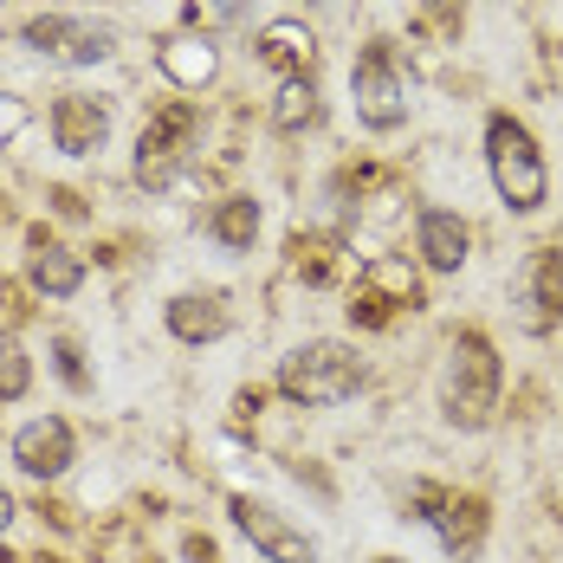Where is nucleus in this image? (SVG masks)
<instances>
[{"label":"nucleus","mask_w":563,"mask_h":563,"mask_svg":"<svg viewBox=\"0 0 563 563\" xmlns=\"http://www.w3.org/2000/svg\"><path fill=\"white\" fill-rule=\"evenodd\" d=\"M434 408L453 434H486L506 408V356L493 331L479 324H460L448 338V356H441V376H434Z\"/></svg>","instance_id":"1"},{"label":"nucleus","mask_w":563,"mask_h":563,"mask_svg":"<svg viewBox=\"0 0 563 563\" xmlns=\"http://www.w3.org/2000/svg\"><path fill=\"white\" fill-rule=\"evenodd\" d=\"M479 156H486V181L499 195V208L531 221L551 208V163H544V143L538 130L518 111H486L479 123Z\"/></svg>","instance_id":"2"},{"label":"nucleus","mask_w":563,"mask_h":563,"mask_svg":"<svg viewBox=\"0 0 563 563\" xmlns=\"http://www.w3.org/2000/svg\"><path fill=\"white\" fill-rule=\"evenodd\" d=\"M363 383H369V363L350 338H305L273 369V395L291 408H343L350 395H363Z\"/></svg>","instance_id":"3"},{"label":"nucleus","mask_w":563,"mask_h":563,"mask_svg":"<svg viewBox=\"0 0 563 563\" xmlns=\"http://www.w3.org/2000/svg\"><path fill=\"white\" fill-rule=\"evenodd\" d=\"M195 163H201V104H195V98L156 104V111L143 117V130H136L130 181H136L150 201H163V195H175V188L188 181Z\"/></svg>","instance_id":"4"},{"label":"nucleus","mask_w":563,"mask_h":563,"mask_svg":"<svg viewBox=\"0 0 563 563\" xmlns=\"http://www.w3.org/2000/svg\"><path fill=\"white\" fill-rule=\"evenodd\" d=\"M350 111L369 136H395L415 117V78L401 65V46L389 33H369L350 58Z\"/></svg>","instance_id":"5"},{"label":"nucleus","mask_w":563,"mask_h":563,"mask_svg":"<svg viewBox=\"0 0 563 563\" xmlns=\"http://www.w3.org/2000/svg\"><path fill=\"white\" fill-rule=\"evenodd\" d=\"M401 518L428 525L448 563H473L493 538V499L473 486H441V479H408L401 493Z\"/></svg>","instance_id":"6"},{"label":"nucleus","mask_w":563,"mask_h":563,"mask_svg":"<svg viewBox=\"0 0 563 563\" xmlns=\"http://www.w3.org/2000/svg\"><path fill=\"white\" fill-rule=\"evenodd\" d=\"M428 305V291H421V266L408 260V253H369L363 266H356V279H350V324L356 331H389L395 318H415Z\"/></svg>","instance_id":"7"},{"label":"nucleus","mask_w":563,"mask_h":563,"mask_svg":"<svg viewBox=\"0 0 563 563\" xmlns=\"http://www.w3.org/2000/svg\"><path fill=\"white\" fill-rule=\"evenodd\" d=\"M13 40H20L26 53L65 65V71H91V65L117 58V26H104V20H85V13H33Z\"/></svg>","instance_id":"8"},{"label":"nucleus","mask_w":563,"mask_h":563,"mask_svg":"<svg viewBox=\"0 0 563 563\" xmlns=\"http://www.w3.org/2000/svg\"><path fill=\"white\" fill-rule=\"evenodd\" d=\"M511 324L525 338H558L563 331V246L558 240L525 253V266L511 279Z\"/></svg>","instance_id":"9"},{"label":"nucleus","mask_w":563,"mask_h":563,"mask_svg":"<svg viewBox=\"0 0 563 563\" xmlns=\"http://www.w3.org/2000/svg\"><path fill=\"white\" fill-rule=\"evenodd\" d=\"M227 518H233V531H240L266 563H318V538H311L291 511L273 506V499L233 493V499H227Z\"/></svg>","instance_id":"10"},{"label":"nucleus","mask_w":563,"mask_h":563,"mask_svg":"<svg viewBox=\"0 0 563 563\" xmlns=\"http://www.w3.org/2000/svg\"><path fill=\"white\" fill-rule=\"evenodd\" d=\"M111 130H117V104L104 91H58L46 104V136H53L58 156H71V163L98 156L111 143Z\"/></svg>","instance_id":"11"},{"label":"nucleus","mask_w":563,"mask_h":563,"mask_svg":"<svg viewBox=\"0 0 563 563\" xmlns=\"http://www.w3.org/2000/svg\"><path fill=\"white\" fill-rule=\"evenodd\" d=\"M7 460H13L33 486H53V479L71 473V460H78V428H71L65 415H33V421L13 428Z\"/></svg>","instance_id":"12"},{"label":"nucleus","mask_w":563,"mask_h":563,"mask_svg":"<svg viewBox=\"0 0 563 563\" xmlns=\"http://www.w3.org/2000/svg\"><path fill=\"white\" fill-rule=\"evenodd\" d=\"M466 260H473V221L460 208L421 201L415 208V266L428 279H453V273H466Z\"/></svg>","instance_id":"13"},{"label":"nucleus","mask_w":563,"mask_h":563,"mask_svg":"<svg viewBox=\"0 0 563 563\" xmlns=\"http://www.w3.org/2000/svg\"><path fill=\"white\" fill-rule=\"evenodd\" d=\"M163 331H169L181 350H208V343L233 338V291L221 285H188L163 305Z\"/></svg>","instance_id":"14"},{"label":"nucleus","mask_w":563,"mask_h":563,"mask_svg":"<svg viewBox=\"0 0 563 563\" xmlns=\"http://www.w3.org/2000/svg\"><path fill=\"white\" fill-rule=\"evenodd\" d=\"M85 253L71 246V240H58L53 227H33L26 233V285L46 298V305H65V298H78L85 291Z\"/></svg>","instance_id":"15"},{"label":"nucleus","mask_w":563,"mask_h":563,"mask_svg":"<svg viewBox=\"0 0 563 563\" xmlns=\"http://www.w3.org/2000/svg\"><path fill=\"white\" fill-rule=\"evenodd\" d=\"M253 58L273 71V78H311L318 71V33L305 26V20H266L260 33H253Z\"/></svg>","instance_id":"16"},{"label":"nucleus","mask_w":563,"mask_h":563,"mask_svg":"<svg viewBox=\"0 0 563 563\" xmlns=\"http://www.w3.org/2000/svg\"><path fill=\"white\" fill-rule=\"evenodd\" d=\"M156 65H163V78H169L181 98H195V91H208L221 78V46L208 33H169L156 46Z\"/></svg>","instance_id":"17"},{"label":"nucleus","mask_w":563,"mask_h":563,"mask_svg":"<svg viewBox=\"0 0 563 563\" xmlns=\"http://www.w3.org/2000/svg\"><path fill=\"white\" fill-rule=\"evenodd\" d=\"M260 227H266L260 195H221V201L201 214V240H214L221 253H253V246H260Z\"/></svg>","instance_id":"18"},{"label":"nucleus","mask_w":563,"mask_h":563,"mask_svg":"<svg viewBox=\"0 0 563 563\" xmlns=\"http://www.w3.org/2000/svg\"><path fill=\"white\" fill-rule=\"evenodd\" d=\"M266 123H273V136H305V130H318V123H324L318 71H311V78H285L279 91H273V104H266Z\"/></svg>","instance_id":"19"},{"label":"nucleus","mask_w":563,"mask_h":563,"mask_svg":"<svg viewBox=\"0 0 563 563\" xmlns=\"http://www.w3.org/2000/svg\"><path fill=\"white\" fill-rule=\"evenodd\" d=\"M26 395H33V356H26V343L0 324V408H13Z\"/></svg>","instance_id":"20"},{"label":"nucleus","mask_w":563,"mask_h":563,"mask_svg":"<svg viewBox=\"0 0 563 563\" xmlns=\"http://www.w3.org/2000/svg\"><path fill=\"white\" fill-rule=\"evenodd\" d=\"M291 273H305L311 285H331V273H338V240H324V233H291Z\"/></svg>","instance_id":"21"},{"label":"nucleus","mask_w":563,"mask_h":563,"mask_svg":"<svg viewBox=\"0 0 563 563\" xmlns=\"http://www.w3.org/2000/svg\"><path fill=\"white\" fill-rule=\"evenodd\" d=\"M53 376L65 383L71 395H91V369H85V343L71 338V331H58L53 338Z\"/></svg>","instance_id":"22"},{"label":"nucleus","mask_w":563,"mask_h":563,"mask_svg":"<svg viewBox=\"0 0 563 563\" xmlns=\"http://www.w3.org/2000/svg\"><path fill=\"white\" fill-rule=\"evenodd\" d=\"M214 20V26H240L246 13H253V0H188V20Z\"/></svg>","instance_id":"23"},{"label":"nucleus","mask_w":563,"mask_h":563,"mask_svg":"<svg viewBox=\"0 0 563 563\" xmlns=\"http://www.w3.org/2000/svg\"><path fill=\"white\" fill-rule=\"evenodd\" d=\"M421 13H428L441 33H460V20H466V0H421Z\"/></svg>","instance_id":"24"},{"label":"nucleus","mask_w":563,"mask_h":563,"mask_svg":"<svg viewBox=\"0 0 563 563\" xmlns=\"http://www.w3.org/2000/svg\"><path fill=\"white\" fill-rule=\"evenodd\" d=\"M181 551H188V558H195V563H221V551H214L208 538H181Z\"/></svg>","instance_id":"25"},{"label":"nucleus","mask_w":563,"mask_h":563,"mask_svg":"<svg viewBox=\"0 0 563 563\" xmlns=\"http://www.w3.org/2000/svg\"><path fill=\"white\" fill-rule=\"evenodd\" d=\"M13 518H20V506H13V493H7V486H0V538H7V531H13Z\"/></svg>","instance_id":"26"},{"label":"nucleus","mask_w":563,"mask_h":563,"mask_svg":"<svg viewBox=\"0 0 563 563\" xmlns=\"http://www.w3.org/2000/svg\"><path fill=\"white\" fill-rule=\"evenodd\" d=\"M369 563H408V558H389V551H383V558H369Z\"/></svg>","instance_id":"27"},{"label":"nucleus","mask_w":563,"mask_h":563,"mask_svg":"<svg viewBox=\"0 0 563 563\" xmlns=\"http://www.w3.org/2000/svg\"><path fill=\"white\" fill-rule=\"evenodd\" d=\"M305 7H331V0H305Z\"/></svg>","instance_id":"28"}]
</instances>
